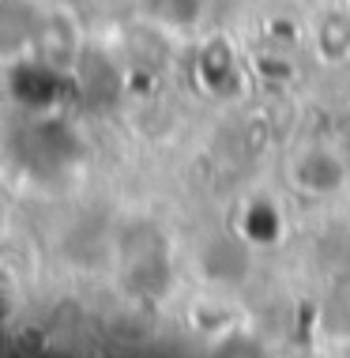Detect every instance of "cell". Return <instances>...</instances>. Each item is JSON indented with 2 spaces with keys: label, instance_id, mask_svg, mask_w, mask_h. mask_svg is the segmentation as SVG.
<instances>
[{
  "label": "cell",
  "instance_id": "obj_2",
  "mask_svg": "<svg viewBox=\"0 0 350 358\" xmlns=\"http://www.w3.org/2000/svg\"><path fill=\"white\" fill-rule=\"evenodd\" d=\"M290 181H294L301 192H309V196H332V192L343 189L347 166H343L339 155L324 151V148H313L290 166Z\"/></svg>",
  "mask_w": 350,
  "mask_h": 358
},
{
  "label": "cell",
  "instance_id": "obj_6",
  "mask_svg": "<svg viewBox=\"0 0 350 358\" xmlns=\"http://www.w3.org/2000/svg\"><path fill=\"white\" fill-rule=\"evenodd\" d=\"M320 50L328 57H347L350 53V19L347 15H328L320 23Z\"/></svg>",
  "mask_w": 350,
  "mask_h": 358
},
{
  "label": "cell",
  "instance_id": "obj_5",
  "mask_svg": "<svg viewBox=\"0 0 350 358\" xmlns=\"http://www.w3.org/2000/svg\"><path fill=\"white\" fill-rule=\"evenodd\" d=\"M241 230H245L249 241H260V245H271L279 234H283V215H279V208L271 204L268 196L252 200L245 208V215H241Z\"/></svg>",
  "mask_w": 350,
  "mask_h": 358
},
{
  "label": "cell",
  "instance_id": "obj_3",
  "mask_svg": "<svg viewBox=\"0 0 350 358\" xmlns=\"http://www.w3.org/2000/svg\"><path fill=\"white\" fill-rule=\"evenodd\" d=\"M61 69L57 64H27V69H15V80H12V91L15 99L31 110H42V106H53L57 91H61Z\"/></svg>",
  "mask_w": 350,
  "mask_h": 358
},
{
  "label": "cell",
  "instance_id": "obj_4",
  "mask_svg": "<svg viewBox=\"0 0 350 358\" xmlns=\"http://www.w3.org/2000/svg\"><path fill=\"white\" fill-rule=\"evenodd\" d=\"M140 12L166 31H192L207 12V0H140Z\"/></svg>",
  "mask_w": 350,
  "mask_h": 358
},
{
  "label": "cell",
  "instance_id": "obj_1",
  "mask_svg": "<svg viewBox=\"0 0 350 358\" xmlns=\"http://www.w3.org/2000/svg\"><path fill=\"white\" fill-rule=\"evenodd\" d=\"M196 83L215 102H238L245 94V69L226 38H211L196 53Z\"/></svg>",
  "mask_w": 350,
  "mask_h": 358
}]
</instances>
